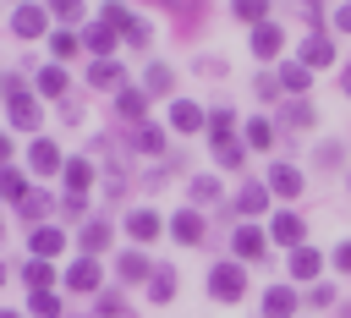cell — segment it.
Instances as JSON below:
<instances>
[{"label":"cell","instance_id":"4dcf8cb0","mask_svg":"<svg viewBox=\"0 0 351 318\" xmlns=\"http://www.w3.org/2000/svg\"><path fill=\"white\" fill-rule=\"evenodd\" d=\"M38 88H44V93H66V71H60V66H44V71H38Z\"/></svg>","mask_w":351,"mask_h":318},{"label":"cell","instance_id":"f1b7e54d","mask_svg":"<svg viewBox=\"0 0 351 318\" xmlns=\"http://www.w3.org/2000/svg\"><path fill=\"white\" fill-rule=\"evenodd\" d=\"M247 143L252 148H274V126L269 121H247Z\"/></svg>","mask_w":351,"mask_h":318},{"label":"cell","instance_id":"d590c367","mask_svg":"<svg viewBox=\"0 0 351 318\" xmlns=\"http://www.w3.org/2000/svg\"><path fill=\"white\" fill-rule=\"evenodd\" d=\"M230 11H236V16H241V22H252V27H258V22H263V11H269V5H258V0H241V5H230Z\"/></svg>","mask_w":351,"mask_h":318},{"label":"cell","instance_id":"f35d334b","mask_svg":"<svg viewBox=\"0 0 351 318\" xmlns=\"http://www.w3.org/2000/svg\"><path fill=\"white\" fill-rule=\"evenodd\" d=\"M60 22H82V5H71V0H60V5H49Z\"/></svg>","mask_w":351,"mask_h":318},{"label":"cell","instance_id":"83f0119b","mask_svg":"<svg viewBox=\"0 0 351 318\" xmlns=\"http://www.w3.org/2000/svg\"><path fill=\"white\" fill-rule=\"evenodd\" d=\"M0 197H11V203H22V197H27V181H22L16 170H0Z\"/></svg>","mask_w":351,"mask_h":318},{"label":"cell","instance_id":"5b68a950","mask_svg":"<svg viewBox=\"0 0 351 318\" xmlns=\"http://www.w3.org/2000/svg\"><path fill=\"white\" fill-rule=\"evenodd\" d=\"M269 192H280V197H302V170H296V164H274V170H269Z\"/></svg>","mask_w":351,"mask_h":318},{"label":"cell","instance_id":"f6af8a7d","mask_svg":"<svg viewBox=\"0 0 351 318\" xmlns=\"http://www.w3.org/2000/svg\"><path fill=\"white\" fill-rule=\"evenodd\" d=\"M335 27H340V33H351V5H335Z\"/></svg>","mask_w":351,"mask_h":318},{"label":"cell","instance_id":"d6986e66","mask_svg":"<svg viewBox=\"0 0 351 318\" xmlns=\"http://www.w3.org/2000/svg\"><path fill=\"white\" fill-rule=\"evenodd\" d=\"M115 274H121L126 285H137V280H148L154 269H148V258H143V252H121V269H115Z\"/></svg>","mask_w":351,"mask_h":318},{"label":"cell","instance_id":"52a82bcc","mask_svg":"<svg viewBox=\"0 0 351 318\" xmlns=\"http://www.w3.org/2000/svg\"><path fill=\"white\" fill-rule=\"evenodd\" d=\"M170 236H176V241H186V247H197V241H203V219H197L192 208H181V214L170 219Z\"/></svg>","mask_w":351,"mask_h":318},{"label":"cell","instance_id":"836d02e7","mask_svg":"<svg viewBox=\"0 0 351 318\" xmlns=\"http://www.w3.org/2000/svg\"><path fill=\"white\" fill-rule=\"evenodd\" d=\"M214 197H219V181L214 175H197L192 181V203H214Z\"/></svg>","mask_w":351,"mask_h":318},{"label":"cell","instance_id":"9c48e42d","mask_svg":"<svg viewBox=\"0 0 351 318\" xmlns=\"http://www.w3.org/2000/svg\"><path fill=\"white\" fill-rule=\"evenodd\" d=\"M44 22H49V16H44L38 5H16V16H11V27H16L22 38H38V33H44Z\"/></svg>","mask_w":351,"mask_h":318},{"label":"cell","instance_id":"8fae6325","mask_svg":"<svg viewBox=\"0 0 351 318\" xmlns=\"http://www.w3.org/2000/svg\"><path fill=\"white\" fill-rule=\"evenodd\" d=\"M302 230H307V225H302L296 214H274V225H269V236L285 241V247H302Z\"/></svg>","mask_w":351,"mask_h":318},{"label":"cell","instance_id":"4316f807","mask_svg":"<svg viewBox=\"0 0 351 318\" xmlns=\"http://www.w3.org/2000/svg\"><path fill=\"white\" fill-rule=\"evenodd\" d=\"M99 247H110V225H104V219H93V225L82 230V252H99Z\"/></svg>","mask_w":351,"mask_h":318},{"label":"cell","instance_id":"ffe728a7","mask_svg":"<svg viewBox=\"0 0 351 318\" xmlns=\"http://www.w3.org/2000/svg\"><path fill=\"white\" fill-rule=\"evenodd\" d=\"M115 110H121V121H143V110H148V99H143L137 88H121V99H115Z\"/></svg>","mask_w":351,"mask_h":318},{"label":"cell","instance_id":"b9f144b4","mask_svg":"<svg viewBox=\"0 0 351 318\" xmlns=\"http://www.w3.org/2000/svg\"><path fill=\"white\" fill-rule=\"evenodd\" d=\"M307 302H313V307H329V302H335V285H313V296H307Z\"/></svg>","mask_w":351,"mask_h":318},{"label":"cell","instance_id":"7c38bea8","mask_svg":"<svg viewBox=\"0 0 351 318\" xmlns=\"http://www.w3.org/2000/svg\"><path fill=\"white\" fill-rule=\"evenodd\" d=\"M263 252H269L263 230H258V225H241V230H236V258H263Z\"/></svg>","mask_w":351,"mask_h":318},{"label":"cell","instance_id":"9a60e30c","mask_svg":"<svg viewBox=\"0 0 351 318\" xmlns=\"http://www.w3.org/2000/svg\"><path fill=\"white\" fill-rule=\"evenodd\" d=\"M170 126H176V132H197V126H203V110L181 99V104H170Z\"/></svg>","mask_w":351,"mask_h":318},{"label":"cell","instance_id":"ee69618b","mask_svg":"<svg viewBox=\"0 0 351 318\" xmlns=\"http://www.w3.org/2000/svg\"><path fill=\"white\" fill-rule=\"evenodd\" d=\"M280 93V77H258V99H274Z\"/></svg>","mask_w":351,"mask_h":318},{"label":"cell","instance_id":"ab89813d","mask_svg":"<svg viewBox=\"0 0 351 318\" xmlns=\"http://www.w3.org/2000/svg\"><path fill=\"white\" fill-rule=\"evenodd\" d=\"M55 55L71 60V55H77V38H71V33H55Z\"/></svg>","mask_w":351,"mask_h":318},{"label":"cell","instance_id":"d4e9b609","mask_svg":"<svg viewBox=\"0 0 351 318\" xmlns=\"http://www.w3.org/2000/svg\"><path fill=\"white\" fill-rule=\"evenodd\" d=\"M88 77H93V88H115V82H121V60H99Z\"/></svg>","mask_w":351,"mask_h":318},{"label":"cell","instance_id":"603a6c76","mask_svg":"<svg viewBox=\"0 0 351 318\" xmlns=\"http://www.w3.org/2000/svg\"><path fill=\"white\" fill-rule=\"evenodd\" d=\"M148 296H154V302H170V296H176V269H154Z\"/></svg>","mask_w":351,"mask_h":318},{"label":"cell","instance_id":"484cf974","mask_svg":"<svg viewBox=\"0 0 351 318\" xmlns=\"http://www.w3.org/2000/svg\"><path fill=\"white\" fill-rule=\"evenodd\" d=\"M214 159H219L225 170H236V164H241L247 154H241V143H236V137H225V143H214Z\"/></svg>","mask_w":351,"mask_h":318},{"label":"cell","instance_id":"681fc988","mask_svg":"<svg viewBox=\"0 0 351 318\" xmlns=\"http://www.w3.org/2000/svg\"><path fill=\"white\" fill-rule=\"evenodd\" d=\"M0 280H5V269H0Z\"/></svg>","mask_w":351,"mask_h":318},{"label":"cell","instance_id":"74e56055","mask_svg":"<svg viewBox=\"0 0 351 318\" xmlns=\"http://www.w3.org/2000/svg\"><path fill=\"white\" fill-rule=\"evenodd\" d=\"M170 88V66H148V93H165Z\"/></svg>","mask_w":351,"mask_h":318},{"label":"cell","instance_id":"4fadbf2b","mask_svg":"<svg viewBox=\"0 0 351 318\" xmlns=\"http://www.w3.org/2000/svg\"><path fill=\"white\" fill-rule=\"evenodd\" d=\"M318 269H324V258H318V247H296V252H291V274H296V280H313Z\"/></svg>","mask_w":351,"mask_h":318},{"label":"cell","instance_id":"7402d4cb","mask_svg":"<svg viewBox=\"0 0 351 318\" xmlns=\"http://www.w3.org/2000/svg\"><path fill=\"white\" fill-rule=\"evenodd\" d=\"M82 44H88V49H99V55H104V49H110V44H115V27H110V22H93V27H82Z\"/></svg>","mask_w":351,"mask_h":318},{"label":"cell","instance_id":"30bf717a","mask_svg":"<svg viewBox=\"0 0 351 318\" xmlns=\"http://www.w3.org/2000/svg\"><path fill=\"white\" fill-rule=\"evenodd\" d=\"M329 60H335V44H329L324 33H313V38L302 44V66L313 71V66H329Z\"/></svg>","mask_w":351,"mask_h":318},{"label":"cell","instance_id":"d6a6232c","mask_svg":"<svg viewBox=\"0 0 351 318\" xmlns=\"http://www.w3.org/2000/svg\"><path fill=\"white\" fill-rule=\"evenodd\" d=\"M230 126H236V115H230V110H214V115H208V132H214V143H225V137H230Z\"/></svg>","mask_w":351,"mask_h":318},{"label":"cell","instance_id":"60d3db41","mask_svg":"<svg viewBox=\"0 0 351 318\" xmlns=\"http://www.w3.org/2000/svg\"><path fill=\"white\" fill-rule=\"evenodd\" d=\"M99 313H104V318H121V296L104 291V296H99Z\"/></svg>","mask_w":351,"mask_h":318},{"label":"cell","instance_id":"3957f363","mask_svg":"<svg viewBox=\"0 0 351 318\" xmlns=\"http://www.w3.org/2000/svg\"><path fill=\"white\" fill-rule=\"evenodd\" d=\"M104 22H110L115 33H126L132 44H148V27H143L137 16H126V5H104Z\"/></svg>","mask_w":351,"mask_h":318},{"label":"cell","instance_id":"2e32d148","mask_svg":"<svg viewBox=\"0 0 351 318\" xmlns=\"http://www.w3.org/2000/svg\"><path fill=\"white\" fill-rule=\"evenodd\" d=\"M27 159H33V170H38V175H49V170H60V154H55V143H44V137H38L33 148H27Z\"/></svg>","mask_w":351,"mask_h":318},{"label":"cell","instance_id":"44dd1931","mask_svg":"<svg viewBox=\"0 0 351 318\" xmlns=\"http://www.w3.org/2000/svg\"><path fill=\"white\" fill-rule=\"evenodd\" d=\"M60 241H66V236H60V230H49V225H44V230H33V258H44V263H49V258L60 252Z\"/></svg>","mask_w":351,"mask_h":318},{"label":"cell","instance_id":"277c9868","mask_svg":"<svg viewBox=\"0 0 351 318\" xmlns=\"http://www.w3.org/2000/svg\"><path fill=\"white\" fill-rule=\"evenodd\" d=\"M280 44H285V33H280L274 22H258V27H252V55L274 60V55H280Z\"/></svg>","mask_w":351,"mask_h":318},{"label":"cell","instance_id":"e0dca14e","mask_svg":"<svg viewBox=\"0 0 351 318\" xmlns=\"http://www.w3.org/2000/svg\"><path fill=\"white\" fill-rule=\"evenodd\" d=\"M236 208H241V214H263V208H269V181H263V186H258V181H252V186H241Z\"/></svg>","mask_w":351,"mask_h":318},{"label":"cell","instance_id":"ba28073f","mask_svg":"<svg viewBox=\"0 0 351 318\" xmlns=\"http://www.w3.org/2000/svg\"><path fill=\"white\" fill-rule=\"evenodd\" d=\"M66 285H71V291H99V263H93V258H77V263L66 269Z\"/></svg>","mask_w":351,"mask_h":318},{"label":"cell","instance_id":"f907efd6","mask_svg":"<svg viewBox=\"0 0 351 318\" xmlns=\"http://www.w3.org/2000/svg\"><path fill=\"white\" fill-rule=\"evenodd\" d=\"M346 318H351V313H346Z\"/></svg>","mask_w":351,"mask_h":318},{"label":"cell","instance_id":"7dc6e473","mask_svg":"<svg viewBox=\"0 0 351 318\" xmlns=\"http://www.w3.org/2000/svg\"><path fill=\"white\" fill-rule=\"evenodd\" d=\"M340 88H346V93H351V66H346V71H340Z\"/></svg>","mask_w":351,"mask_h":318},{"label":"cell","instance_id":"5bb4252c","mask_svg":"<svg viewBox=\"0 0 351 318\" xmlns=\"http://www.w3.org/2000/svg\"><path fill=\"white\" fill-rule=\"evenodd\" d=\"M307 82H313V71H307L302 60H285V66H280V88H291V93H307Z\"/></svg>","mask_w":351,"mask_h":318},{"label":"cell","instance_id":"7a4b0ae2","mask_svg":"<svg viewBox=\"0 0 351 318\" xmlns=\"http://www.w3.org/2000/svg\"><path fill=\"white\" fill-rule=\"evenodd\" d=\"M5 88H11V126H22V132H38V104L22 93V82H16V77H11Z\"/></svg>","mask_w":351,"mask_h":318},{"label":"cell","instance_id":"f546056e","mask_svg":"<svg viewBox=\"0 0 351 318\" xmlns=\"http://www.w3.org/2000/svg\"><path fill=\"white\" fill-rule=\"evenodd\" d=\"M49 280H55V269H49L44 258H33V263H27V285H33V291H49Z\"/></svg>","mask_w":351,"mask_h":318},{"label":"cell","instance_id":"ac0fdd59","mask_svg":"<svg viewBox=\"0 0 351 318\" xmlns=\"http://www.w3.org/2000/svg\"><path fill=\"white\" fill-rule=\"evenodd\" d=\"M126 230H132V241H154V236H159V214H148V208H137V214L126 219Z\"/></svg>","mask_w":351,"mask_h":318},{"label":"cell","instance_id":"cb8c5ba5","mask_svg":"<svg viewBox=\"0 0 351 318\" xmlns=\"http://www.w3.org/2000/svg\"><path fill=\"white\" fill-rule=\"evenodd\" d=\"M132 148H137V154H159V148H165V132H159V126H137Z\"/></svg>","mask_w":351,"mask_h":318},{"label":"cell","instance_id":"e575fe53","mask_svg":"<svg viewBox=\"0 0 351 318\" xmlns=\"http://www.w3.org/2000/svg\"><path fill=\"white\" fill-rule=\"evenodd\" d=\"M16 208H22L27 219H38V214H49V197H44V192H27V197H22Z\"/></svg>","mask_w":351,"mask_h":318},{"label":"cell","instance_id":"bcb514c9","mask_svg":"<svg viewBox=\"0 0 351 318\" xmlns=\"http://www.w3.org/2000/svg\"><path fill=\"white\" fill-rule=\"evenodd\" d=\"M5 159H11V137L0 132V164H5Z\"/></svg>","mask_w":351,"mask_h":318},{"label":"cell","instance_id":"1f68e13d","mask_svg":"<svg viewBox=\"0 0 351 318\" xmlns=\"http://www.w3.org/2000/svg\"><path fill=\"white\" fill-rule=\"evenodd\" d=\"M285 126H313V104L291 99V104H285Z\"/></svg>","mask_w":351,"mask_h":318},{"label":"cell","instance_id":"c3c4849f","mask_svg":"<svg viewBox=\"0 0 351 318\" xmlns=\"http://www.w3.org/2000/svg\"><path fill=\"white\" fill-rule=\"evenodd\" d=\"M0 318H16V313H0Z\"/></svg>","mask_w":351,"mask_h":318},{"label":"cell","instance_id":"7bdbcfd3","mask_svg":"<svg viewBox=\"0 0 351 318\" xmlns=\"http://www.w3.org/2000/svg\"><path fill=\"white\" fill-rule=\"evenodd\" d=\"M335 269H340V274H351V241H340V247H335Z\"/></svg>","mask_w":351,"mask_h":318},{"label":"cell","instance_id":"8d00e7d4","mask_svg":"<svg viewBox=\"0 0 351 318\" xmlns=\"http://www.w3.org/2000/svg\"><path fill=\"white\" fill-rule=\"evenodd\" d=\"M33 313H38V318H55V313H60V302H55L49 291H33Z\"/></svg>","mask_w":351,"mask_h":318},{"label":"cell","instance_id":"8992f818","mask_svg":"<svg viewBox=\"0 0 351 318\" xmlns=\"http://www.w3.org/2000/svg\"><path fill=\"white\" fill-rule=\"evenodd\" d=\"M291 313H296V291H291V285L263 291V318H291Z\"/></svg>","mask_w":351,"mask_h":318},{"label":"cell","instance_id":"6da1fadb","mask_svg":"<svg viewBox=\"0 0 351 318\" xmlns=\"http://www.w3.org/2000/svg\"><path fill=\"white\" fill-rule=\"evenodd\" d=\"M241 291H247L241 263H214V269H208V296H214V302H241Z\"/></svg>","mask_w":351,"mask_h":318}]
</instances>
